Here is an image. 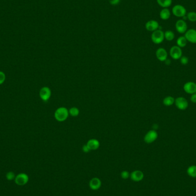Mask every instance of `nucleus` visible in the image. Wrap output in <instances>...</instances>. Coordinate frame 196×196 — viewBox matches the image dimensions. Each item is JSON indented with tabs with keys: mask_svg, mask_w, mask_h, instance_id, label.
Instances as JSON below:
<instances>
[{
	"mask_svg": "<svg viewBox=\"0 0 196 196\" xmlns=\"http://www.w3.org/2000/svg\"><path fill=\"white\" fill-rule=\"evenodd\" d=\"M69 116V111L66 107H59L56 110L55 112V118L59 122H64Z\"/></svg>",
	"mask_w": 196,
	"mask_h": 196,
	"instance_id": "nucleus-1",
	"label": "nucleus"
},
{
	"mask_svg": "<svg viewBox=\"0 0 196 196\" xmlns=\"http://www.w3.org/2000/svg\"><path fill=\"white\" fill-rule=\"evenodd\" d=\"M151 38L154 44H159L162 43L165 39L164 32L160 29L154 31L152 34Z\"/></svg>",
	"mask_w": 196,
	"mask_h": 196,
	"instance_id": "nucleus-2",
	"label": "nucleus"
},
{
	"mask_svg": "<svg viewBox=\"0 0 196 196\" xmlns=\"http://www.w3.org/2000/svg\"><path fill=\"white\" fill-rule=\"evenodd\" d=\"M172 13L177 17H184L186 15V9L184 6L177 4L172 8Z\"/></svg>",
	"mask_w": 196,
	"mask_h": 196,
	"instance_id": "nucleus-3",
	"label": "nucleus"
},
{
	"mask_svg": "<svg viewBox=\"0 0 196 196\" xmlns=\"http://www.w3.org/2000/svg\"><path fill=\"white\" fill-rule=\"evenodd\" d=\"M174 103L178 109L180 110H185L188 109L189 103L188 100L184 97H178L175 99Z\"/></svg>",
	"mask_w": 196,
	"mask_h": 196,
	"instance_id": "nucleus-4",
	"label": "nucleus"
},
{
	"mask_svg": "<svg viewBox=\"0 0 196 196\" xmlns=\"http://www.w3.org/2000/svg\"><path fill=\"white\" fill-rule=\"evenodd\" d=\"M170 55L174 60H178L182 56V49L177 45L173 46L170 49Z\"/></svg>",
	"mask_w": 196,
	"mask_h": 196,
	"instance_id": "nucleus-5",
	"label": "nucleus"
},
{
	"mask_svg": "<svg viewBox=\"0 0 196 196\" xmlns=\"http://www.w3.org/2000/svg\"><path fill=\"white\" fill-rule=\"evenodd\" d=\"M158 138V133L157 132L154 130H152L148 131L147 134L145 135L144 137V141L148 144L152 143L155 141Z\"/></svg>",
	"mask_w": 196,
	"mask_h": 196,
	"instance_id": "nucleus-6",
	"label": "nucleus"
},
{
	"mask_svg": "<svg viewBox=\"0 0 196 196\" xmlns=\"http://www.w3.org/2000/svg\"><path fill=\"white\" fill-rule=\"evenodd\" d=\"M40 97L44 102H47L51 96V90L49 87H44L41 88L39 92Z\"/></svg>",
	"mask_w": 196,
	"mask_h": 196,
	"instance_id": "nucleus-7",
	"label": "nucleus"
},
{
	"mask_svg": "<svg viewBox=\"0 0 196 196\" xmlns=\"http://www.w3.org/2000/svg\"><path fill=\"white\" fill-rule=\"evenodd\" d=\"M176 29L179 33H185L188 30V25L184 20H178L176 23Z\"/></svg>",
	"mask_w": 196,
	"mask_h": 196,
	"instance_id": "nucleus-8",
	"label": "nucleus"
},
{
	"mask_svg": "<svg viewBox=\"0 0 196 196\" xmlns=\"http://www.w3.org/2000/svg\"><path fill=\"white\" fill-rule=\"evenodd\" d=\"M185 38L187 41L192 44H196V30L194 29H190L185 33Z\"/></svg>",
	"mask_w": 196,
	"mask_h": 196,
	"instance_id": "nucleus-9",
	"label": "nucleus"
},
{
	"mask_svg": "<svg viewBox=\"0 0 196 196\" xmlns=\"http://www.w3.org/2000/svg\"><path fill=\"white\" fill-rule=\"evenodd\" d=\"M185 92L190 95L196 93V83L193 81H188L184 85Z\"/></svg>",
	"mask_w": 196,
	"mask_h": 196,
	"instance_id": "nucleus-10",
	"label": "nucleus"
},
{
	"mask_svg": "<svg viewBox=\"0 0 196 196\" xmlns=\"http://www.w3.org/2000/svg\"><path fill=\"white\" fill-rule=\"evenodd\" d=\"M159 27V23H158V21L154 20L148 21L145 24V28L146 30L149 32H154L156 31L158 29Z\"/></svg>",
	"mask_w": 196,
	"mask_h": 196,
	"instance_id": "nucleus-11",
	"label": "nucleus"
},
{
	"mask_svg": "<svg viewBox=\"0 0 196 196\" xmlns=\"http://www.w3.org/2000/svg\"><path fill=\"white\" fill-rule=\"evenodd\" d=\"M28 176L25 173H20L15 177V182L19 185H24L28 182Z\"/></svg>",
	"mask_w": 196,
	"mask_h": 196,
	"instance_id": "nucleus-12",
	"label": "nucleus"
},
{
	"mask_svg": "<svg viewBox=\"0 0 196 196\" xmlns=\"http://www.w3.org/2000/svg\"><path fill=\"white\" fill-rule=\"evenodd\" d=\"M156 57L160 61H165L167 58V52L166 50L163 48H159L157 50Z\"/></svg>",
	"mask_w": 196,
	"mask_h": 196,
	"instance_id": "nucleus-13",
	"label": "nucleus"
},
{
	"mask_svg": "<svg viewBox=\"0 0 196 196\" xmlns=\"http://www.w3.org/2000/svg\"><path fill=\"white\" fill-rule=\"evenodd\" d=\"M87 146L89 148L90 150H97L100 146L99 142L96 139H90L87 143Z\"/></svg>",
	"mask_w": 196,
	"mask_h": 196,
	"instance_id": "nucleus-14",
	"label": "nucleus"
},
{
	"mask_svg": "<svg viewBox=\"0 0 196 196\" xmlns=\"http://www.w3.org/2000/svg\"><path fill=\"white\" fill-rule=\"evenodd\" d=\"M101 181L98 178H93L90 182V186L92 190L99 189L101 186Z\"/></svg>",
	"mask_w": 196,
	"mask_h": 196,
	"instance_id": "nucleus-15",
	"label": "nucleus"
},
{
	"mask_svg": "<svg viewBox=\"0 0 196 196\" xmlns=\"http://www.w3.org/2000/svg\"><path fill=\"white\" fill-rule=\"evenodd\" d=\"M143 177V173L139 170H135L131 174V178L132 179V180L136 182H138L142 180Z\"/></svg>",
	"mask_w": 196,
	"mask_h": 196,
	"instance_id": "nucleus-16",
	"label": "nucleus"
},
{
	"mask_svg": "<svg viewBox=\"0 0 196 196\" xmlns=\"http://www.w3.org/2000/svg\"><path fill=\"white\" fill-rule=\"evenodd\" d=\"M171 13L169 9L164 8L162 9L159 13L160 18L163 20H167L170 17Z\"/></svg>",
	"mask_w": 196,
	"mask_h": 196,
	"instance_id": "nucleus-17",
	"label": "nucleus"
},
{
	"mask_svg": "<svg viewBox=\"0 0 196 196\" xmlns=\"http://www.w3.org/2000/svg\"><path fill=\"white\" fill-rule=\"evenodd\" d=\"M157 2L159 6L163 8H167L172 4V0H157Z\"/></svg>",
	"mask_w": 196,
	"mask_h": 196,
	"instance_id": "nucleus-18",
	"label": "nucleus"
},
{
	"mask_svg": "<svg viewBox=\"0 0 196 196\" xmlns=\"http://www.w3.org/2000/svg\"><path fill=\"white\" fill-rule=\"evenodd\" d=\"M188 41L185 36H180L177 40V45L179 47L184 48L187 45Z\"/></svg>",
	"mask_w": 196,
	"mask_h": 196,
	"instance_id": "nucleus-19",
	"label": "nucleus"
},
{
	"mask_svg": "<svg viewBox=\"0 0 196 196\" xmlns=\"http://www.w3.org/2000/svg\"><path fill=\"white\" fill-rule=\"evenodd\" d=\"M175 99L173 96H168L164 98L163 100V103L166 106H170L174 103Z\"/></svg>",
	"mask_w": 196,
	"mask_h": 196,
	"instance_id": "nucleus-20",
	"label": "nucleus"
},
{
	"mask_svg": "<svg viewBox=\"0 0 196 196\" xmlns=\"http://www.w3.org/2000/svg\"><path fill=\"white\" fill-rule=\"evenodd\" d=\"M164 36H165V38L166 40L171 41L172 40H174L175 37V35L174 32L172 31H166L164 33Z\"/></svg>",
	"mask_w": 196,
	"mask_h": 196,
	"instance_id": "nucleus-21",
	"label": "nucleus"
},
{
	"mask_svg": "<svg viewBox=\"0 0 196 196\" xmlns=\"http://www.w3.org/2000/svg\"><path fill=\"white\" fill-rule=\"evenodd\" d=\"M188 174L193 177H196V166H191L189 167L188 169Z\"/></svg>",
	"mask_w": 196,
	"mask_h": 196,
	"instance_id": "nucleus-22",
	"label": "nucleus"
},
{
	"mask_svg": "<svg viewBox=\"0 0 196 196\" xmlns=\"http://www.w3.org/2000/svg\"><path fill=\"white\" fill-rule=\"evenodd\" d=\"M69 114H70L72 117H78L79 114V110L76 107H72L69 110Z\"/></svg>",
	"mask_w": 196,
	"mask_h": 196,
	"instance_id": "nucleus-23",
	"label": "nucleus"
},
{
	"mask_svg": "<svg viewBox=\"0 0 196 196\" xmlns=\"http://www.w3.org/2000/svg\"><path fill=\"white\" fill-rule=\"evenodd\" d=\"M187 18L191 22H196V12H190L187 14Z\"/></svg>",
	"mask_w": 196,
	"mask_h": 196,
	"instance_id": "nucleus-24",
	"label": "nucleus"
},
{
	"mask_svg": "<svg viewBox=\"0 0 196 196\" xmlns=\"http://www.w3.org/2000/svg\"><path fill=\"white\" fill-rule=\"evenodd\" d=\"M6 79V76L4 72L0 71V85L3 84Z\"/></svg>",
	"mask_w": 196,
	"mask_h": 196,
	"instance_id": "nucleus-25",
	"label": "nucleus"
},
{
	"mask_svg": "<svg viewBox=\"0 0 196 196\" xmlns=\"http://www.w3.org/2000/svg\"><path fill=\"white\" fill-rule=\"evenodd\" d=\"M181 63L182 64V65H186L188 63H189V59L185 56H182L181 58Z\"/></svg>",
	"mask_w": 196,
	"mask_h": 196,
	"instance_id": "nucleus-26",
	"label": "nucleus"
},
{
	"mask_svg": "<svg viewBox=\"0 0 196 196\" xmlns=\"http://www.w3.org/2000/svg\"><path fill=\"white\" fill-rule=\"evenodd\" d=\"M6 178L8 180H12L14 178H15V176L14 173L13 172H9L6 174Z\"/></svg>",
	"mask_w": 196,
	"mask_h": 196,
	"instance_id": "nucleus-27",
	"label": "nucleus"
},
{
	"mask_svg": "<svg viewBox=\"0 0 196 196\" xmlns=\"http://www.w3.org/2000/svg\"><path fill=\"white\" fill-rule=\"evenodd\" d=\"M129 176H130V174H129V172H127V171H123L121 173V177L123 179H127L129 177Z\"/></svg>",
	"mask_w": 196,
	"mask_h": 196,
	"instance_id": "nucleus-28",
	"label": "nucleus"
},
{
	"mask_svg": "<svg viewBox=\"0 0 196 196\" xmlns=\"http://www.w3.org/2000/svg\"><path fill=\"white\" fill-rule=\"evenodd\" d=\"M121 0H110V4L111 5H117L119 4Z\"/></svg>",
	"mask_w": 196,
	"mask_h": 196,
	"instance_id": "nucleus-29",
	"label": "nucleus"
},
{
	"mask_svg": "<svg viewBox=\"0 0 196 196\" xmlns=\"http://www.w3.org/2000/svg\"><path fill=\"white\" fill-rule=\"evenodd\" d=\"M190 100L192 103H196V93L191 95V96L190 97Z\"/></svg>",
	"mask_w": 196,
	"mask_h": 196,
	"instance_id": "nucleus-30",
	"label": "nucleus"
},
{
	"mask_svg": "<svg viewBox=\"0 0 196 196\" xmlns=\"http://www.w3.org/2000/svg\"><path fill=\"white\" fill-rule=\"evenodd\" d=\"M83 151L84 153H88V152H89L90 151V150L89 149V148L87 146V145H86L83 146Z\"/></svg>",
	"mask_w": 196,
	"mask_h": 196,
	"instance_id": "nucleus-31",
	"label": "nucleus"
}]
</instances>
